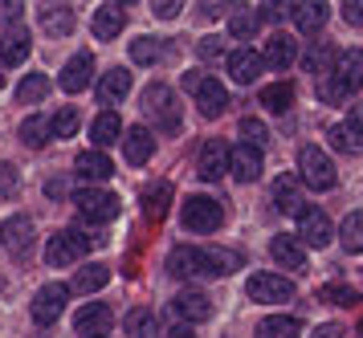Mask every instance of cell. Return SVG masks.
<instances>
[{"label":"cell","mask_w":363,"mask_h":338,"mask_svg":"<svg viewBox=\"0 0 363 338\" xmlns=\"http://www.w3.org/2000/svg\"><path fill=\"white\" fill-rule=\"evenodd\" d=\"M241 265L237 253H225V249H192V244H180L172 257H167V274L172 277H225Z\"/></svg>","instance_id":"cell-1"},{"label":"cell","mask_w":363,"mask_h":338,"mask_svg":"<svg viewBox=\"0 0 363 338\" xmlns=\"http://www.w3.org/2000/svg\"><path fill=\"white\" fill-rule=\"evenodd\" d=\"M359 86H363V49H343V53L335 57L327 78H318V98L330 102V106H339V102H347Z\"/></svg>","instance_id":"cell-2"},{"label":"cell","mask_w":363,"mask_h":338,"mask_svg":"<svg viewBox=\"0 0 363 338\" xmlns=\"http://www.w3.org/2000/svg\"><path fill=\"white\" fill-rule=\"evenodd\" d=\"M298 179H302L306 188H314V192H330V188L339 184V171H335V163H330V155L323 147L306 143L298 151Z\"/></svg>","instance_id":"cell-3"},{"label":"cell","mask_w":363,"mask_h":338,"mask_svg":"<svg viewBox=\"0 0 363 338\" xmlns=\"http://www.w3.org/2000/svg\"><path fill=\"white\" fill-rule=\"evenodd\" d=\"M143 111H147V118L160 130H167V135L180 130V106H176V94L167 90L164 81H151L147 90H143Z\"/></svg>","instance_id":"cell-4"},{"label":"cell","mask_w":363,"mask_h":338,"mask_svg":"<svg viewBox=\"0 0 363 338\" xmlns=\"http://www.w3.org/2000/svg\"><path fill=\"white\" fill-rule=\"evenodd\" d=\"M180 220L188 232H216V228L225 225V208L213 196H188L180 208Z\"/></svg>","instance_id":"cell-5"},{"label":"cell","mask_w":363,"mask_h":338,"mask_svg":"<svg viewBox=\"0 0 363 338\" xmlns=\"http://www.w3.org/2000/svg\"><path fill=\"white\" fill-rule=\"evenodd\" d=\"M74 208H78V216L90 220V225H106V220L118 216V196L106 192V188H78V192H74Z\"/></svg>","instance_id":"cell-6"},{"label":"cell","mask_w":363,"mask_h":338,"mask_svg":"<svg viewBox=\"0 0 363 338\" xmlns=\"http://www.w3.org/2000/svg\"><path fill=\"white\" fill-rule=\"evenodd\" d=\"M184 86L196 94V106H200L204 118H220V114H225V106H229V90H225L216 78H208V74H184Z\"/></svg>","instance_id":"cell-7"},{"label":"cell","mask_w":363,"mask_h":338,"mask_svg":"<svg viewBox=\"0 0 363 338\" xmlns=\"http://www.w3.org/2000/svg\"><path fill=\"white\" fill-rule=\"evenodd\" d=\"M86 249H90V237H82L78 228H62V232H53L50 244H45V261H50L53 269H66V265L86 257Z\"/></svg>","instance_id":"cell-8"},{"label":"cell","mask_w":363,"mask_h":338,"mask_svg":"<svg viewBox=\"0 0 363 338\" xmlns=\"http://www.w3.org/2000/svg\"><path fill=\"white\" fill-rule=\"evenodd\" d=\"M249 302H262V306H278V302H290L294 298V281L281 274H253L245 281Z\"/></svg>","instance_id":"cell-9"},{"label":"cell","mask_w":363,"mask_h":338,"mask_svg":"<svg viewBox=\"0 0 363 338\" xmlns=\"http://www.w3.org/2000/svg\"><path fill=\"white\" fill-rule=\"evenodd\" d=\"M66 302H69V290L62 281H50L33 293V322L37 326H53L62 314H66Z\"/></svg>","instance_id":"cell-10"},{"label":"cell","mask_w":363,"mask_h":338,"mask_svg":"<svg viewBox=\"0 0 363 338\" xmlns=\"http://www.w3.org/2000/svg\"><path fill=\"white\" fill-rule=\"evenodd\" d=\"M298 237L311 244V249H327L330 237H335V225H330V216L323 208L302 204V212H298Z\"/></svg>","instance_id":"cell-11"},{"label":"cell","mask_w":363,"mask_h":338,"mask_svg":"<svg viewBox=\"0 0 363 338\" xmlns=\"http://www.w3.org/2000/svg\"><path fill=\"white\" fill-rule=\"evenodd\" d=\"M111 326H115V314H111V306H102V302H90V306H82L74 314V334L78 338H106Z\"/></svg>","instance_id":"cell-12"},{"label":"cell","mask_w":363,"mask_h":338,"mask_svg":"<svg viewBox=\"0 0 363 338\" xmlns=\"http://www.w3.org/2000/svg\"><path fill=\"white\" fill-rule=\"evenodd\" d=\"M229 171V147L220 143V139H208V143L200 147V159H196V176L216 184V179Z\"/></svg>","instance_id":"cell-13"},{"label":"cell","mask_w":363,"mask_h":338,"mask_svg":"<svg viewBox=\"0 0 363 338\" xmlns=\"http://www.w3.org/2000/svg\"><path fill=\"white\" fill-rule=\"evenodd\" d=\"M225 65H229V78L237 81V86H253V81H257V74L265 69V65H262V53H257V49H249V45L233 49Z\"/></svg>","instance_id":"cell-14"},{"label":"cell","mask_w":363,"mask_h":338,"mask_svg":"<svg viewBox=\"0 0 363 338\" xmlns=\"http://www.w3.org/2000/svg\"><path fill=\"white\" fill-rule=\"evenodd\" d=\"M172 310H176V318H184V326L213 318V302H208V293H200V290H180L172 298Z\"/></svg>","instance_id":"cell-15"},{"label":"cell","mask_w":363,"mask_h":338,"mask_svg":"<svg viewBox=\"0 0 363 338\" xmlns=\"http://www.w3.org/2000/svg\"><path fill=\"white\" fill-rule=\"evenodd\" d=\"M294 62H298V41L290 33H274L262 49V65H269V69H290Z\"/></svg>","instance_id":"cell-16"},{"label":"cell","mask_w":363,"mask_h":338,"mask_svg":"<svg viewBox=\"0 0 363 338\" xmlns=\"http://www.w3.org/2000/svg\"><path fill=\"white\" fill-rule=\"evenodd\" d=\"M29 241H33V220H29V216H9V220L0 225V244H4L13 257H21V253L29 249Z\"/></svg>","instance_id":"cell-17"},{"label":"cell","mask_w":363,"mask_h":338,"mask_svg":"<svg viewBox=\"0 0 363 338\" xmlns=\"http://www.w3.org/2000/svg\"><path fill=\"white\" fill-rule=\"evenodd\" d=\"M123 25H127V9L123 4H99L94 21H90V29H94L99 41H115L118 33H123Z\"/></svg>","instance_id":"cell-18"},{"label":"cell","mask_w":363,"mask_h":338,"mask_svg":"<svg viewBox=\"0 0 363 338\" xmlns=\"http://www.w3.org/2000/svg\"><path fill=\"white\" fill-rule=\"evenodd\" d=\"M90 74H94V57H90V53H74L57 81H62L66 94H82L86 86H90Z\"/></svg>","instance_id":"cell-19"},{"label":"cell","mask_w":363,"mask_h":338,"mask_svg":"<svg viewBox=\"0 0 363 338\" xmlns=\"http://www.w3.org/2000/svg\"><path fill=\"white\" fill-rule=\"evenodd\" d=\"M269 257L278 261L281 269H306V244L298 241V237L278 232V237L269 241Z\"/></svg>","instance_id":"cell-20"},{"label":"cell","mask_w":363,"mask_h":338,"mask_svg":"<svg viewBox=\"0 0 363 338\" xmlns=\"http://www.w3.org/2000/svg\"><path fill=\"white\" fill-rule=\"evenodd\" d=\"M123 155H127L131 167H143V163L155 155V135H151L147 127H131L123 135Z\"/></svg>","instance_id":"cell-21"},{"label":"cell","mask_w":363,"mask_h":338,"mask_svg":"<svg viewBox=\"0 0 363 338\" xmlns=\"http://www.w3.org/2000/svg\"><path fill=\"white\" fill-rule=\"evenodd\" d=\"M229 171L241 179V184H253V179L262 176V151H257V147L237 143L229 151Z\"/></svg>","instance_id":"cell-22"},{"label":"cell","mask_w":363,"mask_h":338,"mask_svg":"<svg viewBox=\"0 0 363 338\" xmlns=\"http://www.w3.org/2000/svg\"><path fill=\"white\" fill-rule=\"evenodd\" d=\"M29 49H33V37H29L25 29L0 33V65H25Z\"/></svg>","instance_id":"cell-23"},{"label":"cell","mask_w":363,"mask_h":338,"mask_svg":"<svg viewBox=\"0 0 363 338\" xmlns=\"http://www.w3.org/2000/svg\"><path fill=\"white\" fill-rule=\"evenodd\" d=\"M127 94H131V74H127V69H106L99 78V102L102 106H115V102H123Z\"/></svg>","instance_id":"cell-24"},{"label":"cell","mask_w":363,"mask_h":338,"mask_svg":"<svg viewBox=\"0 0 363 338\" xmlns=\"http://www.w3.org/2000/svg\"><path fill=\"white\" fill-rule=\"evenodd\" d=\"M269 200H274V208L286 212V216H298L302 212V192H298V179L294 176H278L274 179V192H269Z\"/></svg>","instance_id":"cell-25"},{"label":"cell","mask_w":363,"mask_h":338,"mask_svg":"<svg viewBox=\"0 0 363 338\" xmlns=\"http://www.w3.org/2000/svg\"><path fill=\"white\" fill-rule=\"evenodd\" d=\"M290 16H294L298 33H318L330 21V4L314 0V4H290Z\"/></svg>","instance_id":"cell-26"},{"label":"cell","mask_w":363,"mask_h":338,"mask_svg":"<svg viewBox=\"0 0 363 338\" xmlns=\"http://www.w3.org/2000/svg\"><path fill=\"white\" fill-rule=\"evenodd\" d=\"M90 139H94V151H106L111 143L123 139V118L115 111H102L94 123H90Z\"/></svg>","instance_id":"cell-27"},{"label":"cell","mask_w":363,"mask_h":338,"mask_svg":"<svg viewBox=\"0 0 363 338\" xmlns=\"http://www.w3.org/2000/svg\"><path fill=\"white\" fill-rule=\"evenodd\" d=\"M74 167H78V176H86V179H111L115 176V163H111V155L106 151H82L78 159H74Z\"/></svg>","instance_id":"cell-28"},{"label":"cell","mask_w":363,"mask_h":338,"mask_svg":"<svg viewBox=\"0 0 363 338\" xmlns=\"http://www.w3.org/2000/svg\"><path fill=\"white\" fill-rule=\"evenodd\" d=\"M253 338H302V322L290 318V314H269L257 322V334Z\"/></svg>","instance_id":"cell-29"},{"label":"cell","mask_w":363,"mask_h":338,"mask_svg":"<svg viewBox=\"0 0 363 338\" xmlns=\"http://www.w3.org/2000/svg\"><path fill=\"white\" fill-rule=\"evenodd\" d=\"M106 281H111V269L106 265H82L74 274V281H69V293H99Z\"/></svg>","instance_id":"cell-30"},{"label":"cell","mask_w":363,"mask_h":338,"mask_svg":"<svg viewBox=\"0 0 363 338\" xmlns=\"http://www.w3.org/2000/svg\"><path fill=\"white\" fill-rule=\"evenodd\" d=\"M167 208H172V184L160 179V184H151L147 192H143V212H147L151 220H164Z\"/></svg>","instance_id":"cell-31"},{"label":"cell","mask_w":363,"mask_h":338,"mask_svg":"<svg viewBox=\"0 0 363 338\" xmlns=\"http://www.w3.org/2000/svg\"><path fill=\"white\" fill-rule=\"evenodd\" d=\"M262 106L274 114H286L290 106H294V86L290 81H274V86H265L262 90Z\"/></svg>","instance_id":"cell-32"},{"label":"cell","mask_w":363,"mask_h":338,"mask_svg":"<svg viewBox=\"0 0 363 338\" xmlns=\"http://www.w3.org/2000/svg\"><path fill=\"white\" fill-rule=\"evenodd\" d=\"M41 29L50 33V37H66L74 29V13L62 9V4H50V9H41Z\"/></svg>","instance_id":"cell-33"},{"label":"cell","mask_w":363,"mask_h":338,"mask_svg":"<svg viewBox=\"0 0 363 338\" xmlns=\"http://www.w3.org/2000/svg\"><path fill=\"white\" fill-rule=\"evenodd\" d=\"M167 45L160 41V37H139V41H131V62L135 65H155L164 62Z\"/></svg>","instance_id":"cell-34"},{"label":"cell","mask_w":363,"mask_h":338,"mask_svg":"<svg viewBox=\"0 0 363 338\" xmlns=\"http://www.w3.org/2000/svg\"><path fill=\"white\" fill-rule=\"evenodd\" d=\"M21 143L25 147H45L50 143V118L45 114H29L21 123Z\"/></svg>","instance_id":"cell-35"},{"label":"cell","mask_w":363,"mask_h":338,"mask_svg":"<svg viewBox=\"0 0 363 338\" xmlns=\"http://www.w3.org/2000/svg\"><path fill=\"white\" fill-rule=\"evenodd\" d=\"M335 57H339V49H335V45H327V41H314L311 53H306V69H311V74H318V78H327L330 65H335Z\"/></svg>","instance_id":"cell-36"},{"label":"cell","mask_w":363,"mask_h":338,"mask_svg":"<svg viewBox=\"0 0 363 338\" xmlns=\"http://www.w3.org/2000/svg\"><path fill=\"white\" fill-rule=\"evenodd\" d=\"M339 244L347 253H363V212H351L339 225Z\"/></svg>","instance_id":"cell-37"},{"label":"cell","mask_w":363,"mask_h":338,"mask_svg":"<svg viewBox=\"0 0 363 338\" xmlns=\"http://www.w3.org/2000/svg\"><path fill=\"white\" fill-rule=\"evenodd\" d=\"M45 94H50V78H45V74H29V78L17 86V102L21 106H33V102H41Z\"/></svg>","instance_id":"cell-38"},{"label":"cell","mask_w":363,"mask_h":338,"mask_svg":"<svg viewBox=\"0 0 363 338\" xmlns=\"http://www.w3.org/2000/svg\"><path fill=\"white\" fill-rule=\"evenodd\" d=\"M330 147H339V151H347V155H363V130L355 127H330Z\"/></svg>","instance_id":"cell-39"},{"label":"cell","mask_w":363,"mask_h":338,"mask_svg":"<svg viewBox=\"0 0 363 338\" xmlns=\"http://www.w3.org/2000/svg\"><path fill=\"white\" fill-rule=\"evenodd\" d=\"M78 130V111L74 106H62V111L50 118V139H69Z\"/></svg>","instance_id":"cell-40"},{"label":"cell","mask_w":363,"mask_h":338,"mask_svg":"<svg viewBox=\"0 0 363 338\" xmlns=\"http://www.w3.org/2000/svg\"><path fill=\"white\" fill-rule=\"evenodd\" d=\"M257 29H262V16L249 13V9H245V13H233L229 16V33H233V37H241V41H249Z\"/></svg>","instance_id":"cell-41"},{"label":"cell","mask_w":363,"mask_h":338,"mask_svg":"<svg viewBox=\"0 0 363 338\" xmlns=\"http://www.w3.org/2000/svg\"><path fill=\"white\" fill-rule=\"evenodd\" d=\"M241 143H245V147H257V151H265V143H269V130H265L257 118H241Z\"/></svg>","instance_id":"cell-42"},{"label":"cell","mask_w":363,"mask_h":338,"mask_svg":"<svg viewBox=\"0 0 363 338\" xmlns=\"http://www.w3.org/2000/svg\"><path fill=\"white\" fill-rule=\"evenodd\" d=\"M127 334H139V338L155 334V314L151 310H131L127 314Z\"/></svg>","instance_id":"cell-43"},{"label":"cell","mask_w":363,"mask_h":338,"mask_svg":"<svg viewBox=\"0 0 363 338\" xmlns=\"http://www.w3.org/2000/svg\"><path fill=\"white\" fill-rule=\"evenodd\" d=\"M21 192V176L13 163H0V196H17Z\"/></svg>","instance_id":"cell-44"},{"label":"cell","mask_w":363,"mask_h":338,"mask_svg":"<svg viewBox=\"0 0 363 338\" xmlns=\"http://www.w3.org/2000/svg\"><path fill=\"white\" fill-rule=\"evenodd\" d=\"M151 9H155V16H160V21H172V16H180L184 4H176V0H160V4H151Z\"/></svg>","instance_id":"cell-45"},{"label":"cell","mask_w":363,"mask_h":338,"mask_svg":"<svg viewBox=\"0 0 363 338\" xmlns=\"http://www.w3.org/2000/svg\"><path fill=\"white\" fill-rule=\"evenodd\" d=\"M343 21L363 25V0H347V4H343Z\"/></svg>","instance_id":"cell-46"},{"label":"cell","mask_w":363,"mask_h":338,"mask_svg":"<svg viewBox=\"0 0 363 338\" xmlns=\"http://www.w3.org/2000/svg\"><path fill=\"white\" fill-rule=\"evenodd\" d=\"M220 53V37H204L200 41V57H216Z\"/></svg>","instance_id":"cell-47"},{"label":"cell","mask_w":363,"mask_h":338,"mask_svg":"<svg viewBox=\"0 0 363 338\" xmlns=\"http://www.w3.org/2000/svg\"><path fill=\"white\" fill-rule=\"evenodd\" d=\"M347 127L363 130V102H355V106H351V118H347Z\"/></svg>","instance_id":"cell-48"},{"label":"cell","mask_w":363,"mask_h":338,"mask_svg":"<svg viewBox=\"0 0 363 338\" xmlns=\"http://www.w3.org/2000/svg\"><path fill=\"white\" fill-rule=\"evenodd\" d=\"M339 334H343V330H339L335 322H327V326H318V330H314V338H339Z\"/></svg>","instance_id":"cell-49"},{"label":"cell","mask_w":363,"mask_h":338,"mask_svg":"<svg viewBox=\"0 0 363 338\" xmlns=\"http://www.w3.org/2000/svg\"><path fill=\"white\" fill-rule=\"evenodd\" d=\"M21 9H25V4H0V16H9V21H17V16H21Z\"/></svg>","instance_id":"cell-50"},{"label":"cell","mask_w":363,"mask_h":338,"mask_svg":"<svg viewBox=\"0 0 363 338\" xmlns=\"http://www.w3.org/2000/svg\"><path fill=\"white\" fill-rule=\"evenodd\" d=\"M167 338H192V326H172V330H167Z\"/></svg>","instance_id":"cell-51"},{"label":"cell","mask_w":363,"mask_h":338,"mask_svg":"<svg viewBox=\"0 0 363 338\" xmlns=\"http://www.w3.org/2000/svg\"><path fill=\"white\" fill-rule=\"evenodd\" d=\"M0 90H4V74H0Z\"/></svg>","instance_id":"cell-52"},{"label":"cell","mask_w":363,"mask_h":338,"mask_svg":"<svg viewBox=\"0 0 363 338\" xmlns=\"http://www.w3.org/2000/svg\"><path fill=\"white\" fill-rule=\"evenodd\" d=\"M359 338H363V322H359Z\"/></svg>","instance_id":"cell-53"}]
</instances>
